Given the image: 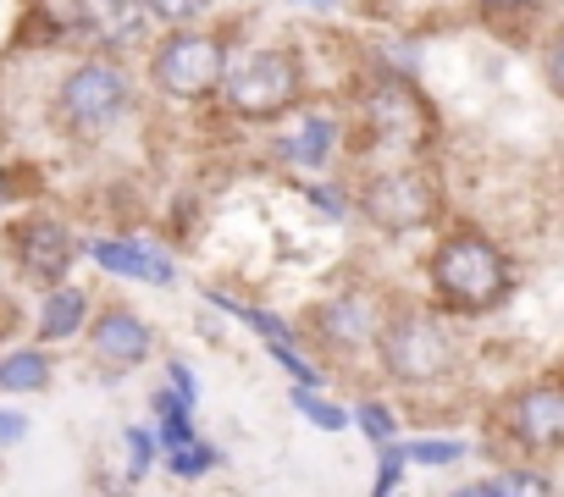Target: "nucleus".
<instances>
[{"label":"nucleus","instance_id":"1","mask_svg":"<svg viewBox=\"0 0 564 497\" xmlns=\"http://www.w3.org/2000/svg\"><path fill=\"white\" fill-rule=\"evenodd\" d=\"M432 283L443 294L448 310L459 316H487L509 299L514 288V272H509V255L481 238V232H448L432 255Z\"/></svg>","mask_w":564,"mask_h":497},{"label":"nucleus","instance_id":"2","mask_svg":"<svg viewBox=\"0 0 564 497\" xmlns=\"http://www.w3.org/2000/svg\"><path fill=\"white\" fill-rule=\"evenodd\" d=\"M305 89V67L294 51H254L232 78H227V106L243 117V122H276L282 111H289Z\"/></svg>","mask_w":564,"mask_h":497},{"label":"nucleus","instance_id":"3","mask_svg":"<svg viewBox=\"0 0 564 497\" xmlns=\"http://www.w3.org/2000/svg\"><path fill=\"white\" fill-rule=\"evenodd\" d=\"M128 106V73L106 56H89L84 67H73L56 89V122L73 139H89L100 128H111Z\"/></svg>","mask_w":564,"mask_h":497},{"label":"nucleus","instance_id":"4","mask_svg":"<svg viewBox=\"0 0 564 497\" xmlns=\"http://www.w3.org/2000/svg\"><path fill=\"white\" fill-rule=\"evenodd\" d=\"M227 78V45L210 34H172L150 56V84L166 100H205Z\"/></svg>","mask_w":564,"mask_h":497},{"label":"nucleus","instance_id":"5","mask_svg":"<svg viewBox=\"0 0 564 497\" xmlns=\"http://www.w3.org/2000/svg\"><path fill=\"white\" fill-rule=\"evenodd\" d=\"M382 365L399 382H437L454 365V343L432 316H399L382 327Z\"/></svg>","mask_w":564,"mask_h":497},{"label":"nucleus","instance_id":"6","mask_svg":"<svg viewBox=\"0 0 564 497\" xmlns=\"http://www.w3.org/2000/svg\"><path fill=\"white\" fill-rule=\"evenodd\" d=\"M437 188H432V177H421V172H382V177H371L366 183V194H360V210L382 227V232H415V227H426L432 216H437Z\"/></svg>","mask_w":564,"mask_h":497},{"label":"nucleus","instance_id":"7","mask_svg":"<svg viewBox=\"0 0 564 497\" xmlns=\"http://www.w3.org/2000/svg\"><path fill=\"white\" fill-rule=\"evenodd\" d=\"M366 122L382 144H426L432 139V106L399 78H388L366 95Z\"/></svg>","mask_w":564,"mask_h":497},{"label":"nucleus","instance_id":"8","mask_svg":"<svg viewBox=\"0 0 564 497\" xmlns=\"http://www.w3.org/2000/svg\"><path fill=\"white\" fill-rule=\"evenodd\" d=\"M12 248H18L23 277H34V283H62L67 266H73V238L56 216H29L12 232Z\"/></svg>","mask_w":564,"mask_h":497},{"label":"nucleus","instance_id":"9","mask_svg":"<svg viewBox=\"0 0 564 497\" xmlns=\"http://www.w3.org/2000/svg\"><path fill=\"white\" fill-rule=\"evenodd\" d=\"M509 431L520 448H536V453L564 448V387H525L509 404Z\"/></svg>","mask_w":564,"mask_h":497},{"label":"nucleus","instance_id":"10","mask_svg":"<svg viewBox=\"0 0 564 497\" xmlns=\"http://www.w3.org/2000/svg\"><path fill=\"white\" fill-rule=\"evenodd\" d=\"M78 12H84V29L95 45L106 51H122L144 34L150 12H144V0H78Z\"/></svg>","mask_w":564,"mask_h":497},{"label":"nucleus","instance_id":"11","mask_svg":"<svg viewBox=\"0 0 564 497\" xmlns=\"http://www.w3.org/2000/svg\"><path fill=\"white\" fill-rule=\"evenodd\" d=\"M89 343L106 365H139L150 354V327L133 310H100L89 327Z\"/></svg>","mask_w":564,"mask_h":497},{"label":"nucleus","instance_id":"12","mask_svg":"<svg viewBox=\"0 0 564 497\" xmlns=\"http://www.w3.org/2000/svg\"><path fill=\"white\" fill-rule=\"evenodd\" d=\"M89 255L106 266V272H117V277H133V283H150V288H172V266H166V255H155V248H144V243H122V238H100V243H89Z\"/></svg>","mask_w":564,"mask_h":497},{"label":"nucleus","instance_id":"13","mask_svg":"<svg viewBox=\"0 0 564 497\" xmlns=\"http://www.w3.org/2000/svg\"><path fill=\"white\" fill-rule=\"evenodd\" d=\"M333 144H338V122L333 117H305L294 133H282L276 139V155L282 161H294V166H322L327 155H333Z\"/></svg>","mask_w":564,"mask_h":497},{"label":"nucleus","instance_id":"14","mask_svg":"<svg viewBox=\"0 0 564 497\" xmlns=\"http://www.w3.org/2000/svg\"><path fill=\"white\" fill-rule=\"evenodd\" d=\"M84 321H89V299H84L78 288H56V294L45 299V310H40V338H45V343H62V338H73Z\"/></svg>","mask_w":564,"mask_h":497},{"label":"nucleus","instance_id":"15","mask_svg":"<svg viewBox=\"0 0 564 497\" xmlns=\"http://www.w3.org/2000/svg\"><path fill=\"white\" fill-rule=\"evenodd\" d=\"M322 327H327V338H333V343L355 349V343L377 338V310H371L366 299H344V305L322 310Z\"/></svg>","mask_w":564,"mask_h":497},{"label":"nucleus","instance_id":"16","mask_svg":"<svg viewBox=\"0 0 564 497\" xmlns=\"http://www.w3.org/2000/svg\"><path fill=\"white\" fill-rule=\"evenodd\" d=\"M51 382V360L34 349H18L12 360H0V387L7 393H40Z\"/></svg>","mask_w":564,"mask_h":497},{"label":"nucleus","instance_id":"17","mask_svg":"<svg viewBox=\"0 0 564 497\" xmlns=\"http://www.w3.org/2000/svg\"><path fill=\"white\" fill-rule=\"evenodd\" d=\"M155 409H161V448H166V453H177V448H194V442H199V437H194L188 409H183L172 393H155Z\"/></svg>","mask_w":564,"mask_h":497},{"label":"nucleus","instance_id":"18","mask_svg":"<svg viewBox=\"0 0 564 497\" xmlns=\"http://www.w3.org/2000/svg\"><path fill=\"white\" fill-rule=\"evenodd\" d=\"M492 497H553V481L542 470H498L492 481H481Z\"/></svg>","mask_w":564,"mask_h":497},{"label":"nucleus","instance_id":"19","mask_svg":"<svg viewBox=\"0 0 564 497\" xmlns=\"http://www.w3.org/2000/svg\"><path fill=\"white\" fill-rule=\"evenodd\" d=\"M205 299H210L216 310H227V316H238L243 327H254L260 338H271V343H289V327H282L276 316H265V310H249V305H238V299H227V294H216V288H210Z\"/></svg>","mask_w":564,"mask_h":497},{"label":"nucleus","instance_id":"20","mask_svg":"<svg viewBox=\"0 0 564 497\" xmlns=\"http://www.w3.org/2000/svg\"><path fill=\"white\" fill-rule=\"evenodd\" d=\"M294 409H300L311 426H322V431H344V426H349V415H344L338 404L316 398V387H300V393H294Z\"/></svg>","mask_w":564,"mask_h":497},{"label":"nucleus","instance_id":"21","mask_svg":"<svg viewBox=\"0 0 564 497\" xmlns=\"http://www.w3.org/2000/svg\"><path fill=\"white\" fill-rule=\"evenodd\" d=\"M404 459H415V464H454V459H465V442H454V437H426V442H410Z\"/></svg>","mask_w":564,"mask_h":497},{"label":"nucleus","instance_id":"22","mask_svg":"<svg viewBox=\"0 0 564 497\" xmlns=\"http://www.w3.org/2000/svg\"><path fill=\"white\" fill-rule=\"evenodd\" d=\"M355 426H360L377 448H388V442L399 437V426H393V415H388L382 404H360V409H355Z\"/></svg>","mask_w":564,"mask_h":497},{"label":"nucleus","instance_id":"23","mask_svg":"<svg viewBox=\"0 0 564 497\" xmlns=\"http://www.w3.org/2000/svg\"><path fill=\"white\" fill-rule=\"evenodd\" d=\"M216 0H144V12L161 18V23H194L199 12H210Z\"/></svg>","mask_w":564,"mask_h":497},{"label":"nucleus","instance_id":"24","mask_svg":"<svg viewBox=\"0 0 564 497\" xmlns=\"http://www.w3.org/2000/svg\"><path fill=\"white\" fill-rule=\"evenodd\" d=\"M399 481H404V448H382V464H377V486H371V497H393L399 492Z\"/></svg>","mask_w":564,"mask_h":497},{"label":"nucleus","instance_id":"25","mask_svg":"<svg viewBox=\"0 0 564 497\" xmlns=\"http://www.w3.org/2000/svg\"><path fill=\"white\" fill-rule=\"evenodd\" d=\"M216 459H221V453H216V448H199V442H194V448H177V453H166L172 475H205Z\"/></svg>","mask_w":564,"mask_h":497},{"label":"nucleus","instance_id":"26","mask_svg":"<svg viewBox=\"0 0 564 497\" xmlns=\"http://www.w3.org/2000/svg\"><path fill=\"white\" fill-rule=\"evenodd\" d=\"M271 354H276V365H282V371H289V376H294L300 387H322V371H316L311 360H300V354H294L289 343H271Z\"/></svg>","mask_w":564,"mask_h":497},{"label":"nucleus","instance_id":"27","mask_svg":"<svg viewBox=\"0 0 564 497\" xmlns=\"http://www.w3.org/2000/svg\"><path fill=\"white\" fill-rule=\"evenodd\" d=\"M150 459H155V437L150 431H128V475L133 481L150 470Z\"/></svg>","mask_w":564,"mask_h":497},{"label":"nucleus","instance_id":"28","mask_svg":"<svg viewBox=\"0 0 564 497\" xmlns=\"http://www.w3.org/2000/svg\"><path fill=\"white\" fill-rule=\"evenodd\" d=\"M542 73H547V89L564 100V29L547 40V56H542Z\"/></svg>","mask_w":564,"mask_h":497},{"label":"nucleus","instance_id":"29","mask_svg":"<svg viewBox=\"0 0 564 497\" xmlns=\"http://www.w3.org/2000/svg\"><path fill=\"white\" fill-rule=\"evenodd\" d=\"M166 382H172V393H177V404H183V409H194V393H199V387H194V371L172 360V365H166Z\"/></svg>","mask_w":564,"mask_h":497},{"label":"nucleus","instance_id":"30","mask_svg":"<svg viewBox=\"0 0 564 497\" xmlns=\"http://www.w3.org/2000/svg\"><path fill=\"white\" fill-rule=\"evenodd\" d=\"M487 18H520V12H536L542 0H476Z\"/></svg>","mask_w":564,"mask_h":497},{"label":"nucleus","instance_id":"31","mask_svg":"<svg viewBox=\"0 0 564 497\" xmlns=\"http://www.w3.org/2000/svg\"><path fill=\"white\" fill-rule=\"evenodd\" d=\"M29 437V420L18 415V409H0V448H12V442H23Z\"/></svg>","mask_w":564,"mask_h":497},{"label":"nucleus","instance_id":"32","mask_svg":"<svg viewBox=\"0 0 564 497\" xmlns=\"http://www.w3.org/2000/svg\"><path fill=\"white\" fill-rule=\"evenodd\" d=\"M448 497H492L487 486H459V492H448Z\"/></svg>","mask_w":564,"mask_h":497},{"label":"nucleus","instance_id":"33","mask_svg":"<svg viewBox=\"0 0 564 497\" xmlns=\"http://www.w3.org/2000/svg\"><path fill=\"white\" fill-rule=\"evenodd\" d=\"M294 7H327V0H294Z\"/></svg>","mask_w":564,"mask_h":497},{"label":"nucleus","instance_id":"34","mask_svg":"<svg viewBox=\"0 0 564 497\" xmlns=\"http://www.w3.org/2000/svg\"><path fill=\"white\" fill-rule=\"evenodd\" d=\"M553 497H564V492H553Z\"/></svg>","mask_w":564,"mask_h":497}]
</instances>
